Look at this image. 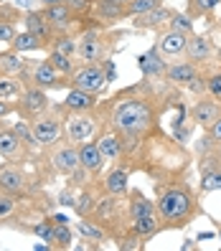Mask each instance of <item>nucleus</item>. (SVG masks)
Here are the masks:
<instances>
[{
  "instance_id": "nucleus-1",
  "label": "nucleus",
  "mask_w": 221,
  "mask_h": 251,
  "mask_svg": "<svg viewBox=\"0 0 221 251\" xmlns=\"http://www.w3.org/2000/svg\"><path fill=\"white\" fill-rule=\"evenodd\" d=\"M158 125V104L150 94H142L140 86L112 97L105 104V122L102 129L114 132L122 140L125 155H132L140 142L150 135Z\"/></svg>"
},
{
  "instance_id": "nucleus-2",
  "label": "nucleus",
  "mask_w": 221,
  "mask_h": 251,
  "mask_svg": "<svg viewBox=\"0 0 221 251\" xmlns=\"http://www.w3.org/2000/svg\"><path fill=\"white\" fill-rule=\"evenodd\" d=\"M155 213L160 218V228H183L198 213V201L196 193L183 178L181 180H168L160 185L158 183V201H155Z\"/></svg>"
},
{
  "instance_id": "nucleus-3",
  "label": "nucleus",
  "mask_w": 221,
  "mask_h": 251,
  "mask_svg": "<svg viewBox=\"0 0 221 251\" xmlns=\"http://www.w3.org/2000/svg\"><path fill=\"white\" fill-rule=\"evenodd\" d=\"M112 51V41L99 31H86L77 41V58L82 64H105Z\"/></svg>"
},
{
  "instance_id": "nucleus-4",
  "label": "nucleus",
  "mask_w": 221,
  "mask_h": 251,
  "mask_svg": "<svg viewBox=\"0 0 221 251\" xmlns=\"http://www.w3.org/2000/svg\"><path fill=\"white\" fill-rule=\"evenodd\" d=\"M69 81H71V86H79V89L102 94L110 79H107V71H105V66H102V64H82V66L74 69Z\"/></svg>"
},
{
  "instance_id": "nucleus-5",
  "label": "nucleus",
  "mask_w": 221,
  "mask_h": 251,
  "mask_svg": "<svg viewBox=\"0 0 221 251\" xmlns=\"http://www.w3.org/2000/svg\"><path fill=\"white\" fill-rule=\"evenodd\" d=\"M16 107H18V112L26 117V120H36V117L49 112L51 101H49L46 89H41V86H36V84H26V89L18 97V104Z\"/></svg>"
},
{
  "instance_id": "nucleus-6",
  "label": "nucleus",
  "mask_w": 221,
  "mask_h": 251,
  "mask_svg": "<svg viewBox=\"0 0 221 251\" xmlns=\"http://www.w3.org/2000/svg\"><path fill=\"white\" fill-rule=\"evenodd\" d=\"M94 132H97V120L92 117V112H71L64 122V135L74 145L86 142Z\"/></svg>"
},
{
  "instance_id": "nucleus-7",
  "label": "nucleus",
  "mask_w": 221,
  "mask_h": 251,
  "mask_svg": "<svg viewBox=\"0 0 221 251\" xmlns=\"http://www.w3.org/2000/svg\"><path fill=\"white\" fill-rule=\"evenodd\" d=\"M31 129H33V137L41 147H54L64 137V125L58 120H54V117H46V114L31 120Z\"/></svg>"
},
{
  "instance_id": "nucleus-8",
  "label": "nucleus",
  "mask_w": 221,
  "mask_h": 251,
  "mask_svg": "<svg viewBox=\"0 0 221 251\" xmlns=\"http://www.w3.org/2000/svg\"><path fill=\"white\" fill-rule=\"evenodd\" d=\"M51 168L56 173H61V175H74L82 168V162H79V145H74V142L58 145L56 150L51 152Z\"/></svg>"
},
{
  "instance_id": "nucleus-9",
  "label": "nucleus",
  "mask_w": 221,
  "mask_h": 251,
  "mask_svg": "<svg viewBox=\"0 0 221 251\" xmlns=\"http://www.w3.org/2000/svg\"><path fill=\"white\" fill-rule=\"evenodd\" d=\"M31 84L41 86V89H64V86H71L69 76H64V74H58L56 66L49 61V58H43V61L33 69V76H31Z\"/></svg>"
},
{
  "instance_id": "nucleus-10",
  "label": "nucleus",
  "mask_w": 221,
  "mask_h": 251,
  "mask_svg": "<svg viewBox=\"0 0 221 251\" xmlns=\"http://www.w3.org/2000/svg\"><path fill=\"white\" fill-rule=\"evenodd\" d=\"M183 56L188 58L191 64H196V66H206L209 61H214V43H211V38L203 36V33H191Z\"/></svg>"
},
{
  "instance_id": "nucleus-11",
  "label": "nucleus",
  "mask_w": 221,
  "mask_h": 251,
  "mask_svg": "<svg viewBox=\"0 0 221 251\" xmlns=\"http://www.w3.org/2000/svg\"><path fill=\"white\" fill-rule=\"evenodd\" d=\"M188 36H191V33L173 31V28H168V31H163V33L158 36L155 49L160 51V56H166V58L183 56V53H186V46H188Z\"/></svg>"
},
{
  "instance_id": "nucleus-12",
  "label": "nucleus",
  "mask_w": 221,
  "mask_h": 251,
  "mask_svg": "<svg viewBox=\"0 0 221 251\" xmlns=\"http://www.w3.org/2000/svg\"><path fill=\"white\" fill-rule=\"evenodd\" d=\"M26 150H28V147L18 137V132L0 122V155H3V160L16 162V160H21L26 155Z\"/></svg>"
},
{
  "instance_id": "nucleus-13",
  "label": "nucleus",
  "mask_w": 221,
  "mask_h": 251,
  "mask_svg": "<svg viewBox=\"0 0 221 251\" xmlns=\"http://www.w3.org/2000/svg\"><path fill=\"white\" fill-rule=\"evenodd\" d=\"M79 162H82V170H86L89 175H99L107 165V157L105 152L99 150L97 140H86L79 145Z\"/></svg>"
},
{
  "instance_id": "nucleus-14",
  "label": "nucleus",
  "mask_w": 221,
  "mask_h": 251,
  "mask_svg": "<svg viewBox=\"0 0 221 251\" xmlns=\"http://www.w3.org/2000/svg\"><path fill=\"white\" fill-rule=\"evenodd\" d=\"M170 8H166L163 3H160L158 8L147 10V13H140V16H132V25L140 28V31H160V25H168V21L173 18Z\"/></svg>"
},
{
  "instance_id": "nucleus-15",
  "label": "nucleus",
  "mask_w": 221,
  "mask_h": 251,
  "mask_svg": "<svg viewBox=\"0 0 221 251\" xmlns=\"http://www.w3.org/2000/svg\"><path fill=\"white\" fill-rule=\"evenodd\" d=\"M26 173L18 168V165H13V162H8V165L0 168V190L3 193H10V196H23L26 193Z\"/></svg>"
},
{
  "instance_id": "nucleus-16",
  "label": "nucleus",
  "mask_w": 221,
  "mask_h": 251,
  "mask_svg": "<svg viewBox=\"0 0 221 251\" xmlns=\"http://www.w3.org/2000/svg\"><path fill=\"white\" fill-rule=\"evenodd\" d=\"M166 79L175 86H191L198 79V66L191 64L188 58H181V61H173L166 66Z\"/></svg>"
},
{
  "instance_id": "nucleus-17",
  "label": "nucleus",
  "mask_w": 221,
  "mask_h": 251,
  "mask_svg": "<svg viewBox=\"0 0 221 251\" xmlns=\"http://www.w3.org/2000/svg\"><path fill=\"white\" fill-rule=\"evenodd\" d=\"M43 16L49 18L51 28L58 33H64L69 25H74V21H77V10H74L69 3H51L43 8Z\"/></svg>"
},
{
  "instance_id": "nucleus-18",
  "label": "nucleus",
  "mask_w": 221,
  "mask_h": 251,
  "mask_svg": "<svg viewBox=\"0 0 221 251\" xmlns=\"http://www.w3.org/2000/svg\"><path fill=\"white\" fill-rule=\"evenodd\" d=\"M191 120H193L201 129H209L216 120H219V114H221V104L211 97V99H198L193 107H191Z\"/></svg>"
},
{
  "instance_id": "nucleus-19",
  "label": "nucleus",
  "mask_w": 221,
  "mask_h": 251,
  "mask_svg": "<svg viewBox=\"0 0 221 251\" xmlns=\"http://www.w3.org/2000/svg\"><path fill=\"white\" fill-rule=\"evenodd\" d=\"M99 104V94L79 89V86H71L66 99H64V109L66 112H94Z\"/></svg>"
},
{
  "instance_id": "nucleus-20",
  "label": "nucleus",
  "mask_w": 221,
  "mask_h": 251,
  "mask_svg": "<svg viewBox=\"0 0 221 251\" xmlns=\"http://www.w3.org/2000/svg\"><path fill=\"white\" fill-rule=\"evenodd\" d=\"M102 190L112 198H120V196H127L130 193V170L127 168H112L105 180H102Z\"/></svg>"
},
{
  "instance_id": "nucleus-21",
  "label": "nucleus",
  "mask_w": 221,
  "mask_h": 251,
  "mask_svg": "<svg viewBox=\"0 0 221 251\" xmlns=\"http://www.w3.org/2000/svg\"><path fill=\"white\" fill-rule=\"evenodd\" d=\"M97 145H99V150L105 152L107 162H117V160L125 157L122 140L117 137L114 132H110V129H102V132H99V135H97Z\"/></svg>"
},
{
  "instance_id": "nucleus-22",
  "label": "nucleus",
  "mask_w": 221,
  "mask_h": 251,
  "mask_svg": "<svg viewBox=\"0 0 221 251\" xmlns=\"http://www.w3.org/2000/svg\"><path fill=\"white\" fill-rule=\"evenodd\" d=\"M138 66H140V71L145 74L147 79H160V76H166V61L160 58V51L153 46L147 53H142L140 58H138Z\"/></svg>"
},
{
  "instance_id": "nucleus-23",
  "label": "nucleus",
  "mask_w": 221,
  "mask_h": 251,
  "mask_svg": "<svg viewBox=\"0 0 221 251\" xmlns=\"http://www.w3.org/2000/svg\"><path fill=\"white\" fill-rule=\"evenodd\" d=\"M23 23H26V31L36 33L38 38H43V43H49L51 36H54V28L49 23V18L43 16V10H31L23 16Z\"/></svg>"
},
{
  "instance_id": "nucleus-24",
  "label": "nucleus",
  "mask_w": 221,
  "mask_h": 251,
  "mask_svg": "<svg viewBox=\"0 0 221 251\" xmlns=\"http://www.w3.org/2000/svg\"><path fill=\"white\" fill-rule=\"evenodd\" d=\"M155 213V203L147 201L140 190H130V201H127V216L132 218H142V216H153Z\"/></svg>"
},
{
  "instance_id": "nucleus-25",
  "label": "nucleus",
  "mask_w": 221,
  "mask_h": 251,
  "mask_svg": "<svg viewBox=\"0 0 221 251\" xmlns=\"http://www.w3.org/2000/svg\"><path fill=\"white\" fill-rule=\"evenodd\" d=\"M130 231L135 233V236H140V239L145 241V239H150V236H155L158 231H163V228H160V218H158V213H153V216L132 218V221H130Z\"/></svg>"
},
{
  "instance_id": "nucleus-26",
  "label": "nucleus",
  "mask_w": 221,
  "mask_h": 251,
  "mask_svg": "<svg viewBox=\"0 0 221 251\" xmlns=\"http://www.w3.org/2000/svg\"><path fill=\"white\" fill-rule=\"evenodd\" d=\"M97 18L102 23H117V21H122V18H130V13H127V5L102 3V0H97Z\"/></svg>"
},
{
  "instance_id": "nucleus-27",
  "label": "nucleus",
  "mask_w": 221,
  "mask_h": 251,
  "mask_svg": "<svg viewBox=\"0 0 221 251\" xmlns=\"http://www.w3.org/2000/svg\"><path fill=\"white\" fill-rule=\"evenodd\" d=\"M26 69V58H21L18 51H5L0 53V76H18Z\"/></svg>"
},
{
  "instance_id": "nucleus-28",
  "label": "nucleus",
  "mask_w": 221,
  "mask_h": 251,
  "mask_svg": "<svg viewBox=\"0 0 221 251\" xmlns=\"http://www.w3.org/2000/svg\"><path fill=\"white\" fill-rule=\"evenodd\" d=\"M46 43H43V38H38L36 33L31 31H23V33H16V38L10 41V49L18 51V53H26V51H36V49H43Z\"/></svg>"
},
{
  "instance_id": "nucleus-29",
  "label": "nucleus",
  "mask_w": 221,
  "mask_h": 251,
  "mask_svg": "<svg viewBox=\"0 0 221 251\" xmlns=\"http://www.w3.org/2000/svg\"><path fill=\"white\" fill-rule=\"evenodd\" d=\"M219 5H221V0H188L186 13L191 18H201V16H211Z\"/></svg>"
},
{
  "instance_id": "nucleus-30",
  "label": "nucleus",
  "mask_w": 221,
  "mask_h": 251,
  "mask_svg": "<svg viewBox=\"0 0 221 251\" xmlns=\"http://www.w3.org/2000/svg\"><path fill=\"white\" fill-rule=\"evenodd\" d=\"M74 58H77V56H69V53L54 51V49H51V53H49V61L56 66V71H58V74H64V76H71L74 69H77V64H74Z\"/></svg>"
},
{
  "instance_id": "nucleus-31",
  "label": "nucleus",
  "mask_w": 221,
  "mask_h": 251,
  "mask_svg": "<svg viewBox=\"0 0 221 251\" xmlns=\"http://www.w3.org/2000/svg\"><path fill=\"white\" fill-rule=\"evenodd\" d=\"M26 89V84L16 76H0V99H16Z\"/></svg>"
},
{
  "instance_id": "nucleus-32",
  "label": "nucleus",
  "mask_w": 221,
  "mask_h": 251,
  "mask_svg": "<svg viewBox=\"0 0 221 251\" xmlns=\"http://www.w3.org/2000/svg\"><path fill=\"white\" fill-rule=\"evenodd\" d=\"M97 198H94V193L92 190H82L79 193V198H77V203H74V208H77V213L82 216V218H89L94 211H97Z\"/></svg>"
},
{
  "instance_id": "nucleus-33",
  "label": "nucleus",
  "mask_w": 221,
  "mask_h": 251,
  "mask_svg": "<svg viewBox=\"0 0 221 251\" xmlns=\"http://www.w3.org/2000/svg\"><path fill=\"white\" fill-rule=\"evenodd\" d=\"M51 224H54V244H51V246L69 249V246H71V231H69V226H66V221L51 218Z\"/></svg>"
},
{
  "instance_id": "nucleus-34",
  "label": "nucleus",
  "mask_w": 221,
  "mask_h": 251,
  "mask_svg": "<svg viewBox=\"0 0 221 251\" xmlns=\"http://www.w3.org/2000/svg\"><path fill=\"white\" fill-rule=\"evenodd\" d=\"M77 228H79V233L84 236V239H89V241H105V239H107V231L99 228V226H94L89 218H82Z\"/></svg>"
},
{
  "instance_id": "nucleus-35",
  "label": "nucleus",
  "mask_w": 221,
  "mask_h": 251,
  "mask_svg": "<svg viewBox=\"0 0 221 251\" xmlns=\"http://www.w3.org/2000/svg\"><path fill=\"white\" fill-rule=\"evenodd\" d=\"M168 28L183 31V33H193V18H191L188 13H173V18L168 21Z\"/></svg>"
},
{
  "instance_id": "nucleus-36",
  "label": "nucleus",
  "mask_w": 221,
  "mask_h": 251,
  "mask_svg": "<svg viewBox=\"0 0 221 251\" xmlns=\"http://www.w3.org/2000/svg\"><path fill=\"white\" fill-rule=\"evenodd\" d=\"M18 208V196H10V193H3L0 190V221L10 218Z\"/></svg>"
},
{
  "instance_id": "nucleus-37",
  "label": "nucleus",
  "mask_w": 221,
  "mask_h": 251,
  "mask_svg": "<svg viewBox=\"0 0 221 251\" xmlns=\"http://www.w3.org/2000/svg\"><path fill=\"white\" fill-rule=\"evenodd\" d=\"M160 3H163V0H130V3H127V13L132 18V16H140V13H147V10L158 8Z\"/></svg>"
},
{
  "instance_id": "nucleus-38",
  "label": "nucleus",
  "mask_w": 221,
  "mask_h": 251,
  "mask_svg": "<svg viewBox=\"0 0 221 251\" xmlns=\"http://www.w3.org/2000/svg\"><path fill=\"white\" fill-rule=\"evenodd\" d=\"M219 188H221V170L201 175V190L203 193H211V190H219Z\"/></svg>"
},
{
  "instance_id": "nucleus-39",
  "label": "nucleus",
  "mask_w": 221,
  "mask_h": 251,
  "mask_svg": "<svg viewBox=\"0 0 221 251\" xmlns=\"http://www.w3.org/2000/svg\"><path fill=\"white\" fill-rule=\"evenodd\" d=\"M13 129L18 132V137L23 140V145H26V147H36V145H38V142H36V137H33V129H31V122H28V125H26V122H18V125L13 127Z\"/></svg>"
},
{
  "instance_id": "nucleus-40",
  "label": "nucleus",
  "mask_w": 221,
  "mask_h": 251,
  "mask_svg": "<svg viewBox=\"0 0 221 251\" xmlns=\"http://www.w3.org/2000/svg\"><path fill=\"white\" fill-rule=\"evenodd\" d=\"M54 51H61V53H69V56H77V41L71 36H61L56 43H54Z\"/></svg>"
},
{
  "instance_id": "nucleus-41",
  "label": "nucleus",
  "mask_w": 221,
  "mask_h": 251,
  "mask_svg": "<svg viewBox=\"0 0 221 251\" xmlns=\"http://www.w3.org/2000/svg\"><path fill=\"white\" fill-rule=\"evenodd\" d=\"M206 92H209V97H214V99H221V71L211 74V76L206 79Z\"/></svg>"
},
{
  "instance_id": "nucleus-42",
  "label": "nucleus",
  "mask_w": 221,
  "mask_h": 251,
  "mask_svg": "<svg viewBox=\"0 0 221 251\" xmlns=\"http://www.w3.org/2000/svg\"><path fill=\"white\" fill-rule=\"evenodd\" d=\"M33 233L38 236V239L49 241V244H54V224H51V221H41V224L33 228Z\"/></svg>"
},
{
  "instance_id": "nucleus-43",
  "label": "nucleus",
  "mask_w": 221,
  "mask_h": 251,
  "mask_svg": "<svg viewBox=\"0 0 221 251\" xmlns=\"http://www.w3.org/2000/svg\"><path fill=\"white\" fill-rule=\"evenodd\" d=\"M13 38H16V23L13 21H0V41L10 43Z\"/></svg>"
},
{
  "instance_id": "nucleus-44",
  "label": "nucleus",
  "mask_w": 221,
  "mask_h": 251,
  "mask_svg": "<svg viewBox=\"0 0 221 251\" xmlns=\"http://www.w3.org/2000/svg\"><path fill=\"white\" fill-rule=\"evenodd\" d=\"M206 137L211 140L214 147H221V114H219V120H216L209 129H206Z\"/></svg>"
},
{
  "instance_id": "nucleus-45",
  "label": "nucleus",
  "mask_w": 221,
  "mask_h": 251,
  "mask_svg": "<svg viewBox=\"0 0 221 251\" xmlns=\"http://www.w3.org/2000/svg\"><path fill=\"white\" fill-rule=\"evenodd\" d=\"M13 112H18V107L13 104L10 99H0V120H5V117L13 114Z\"/></svg>"
},
{
  "instance_id": "nucleus-46",
  "label": "nucleus",
  "mask_w": 221,
  "mask_h": 251,
  "mask_svg": "<svg viewBox=\"0 0 221 251\" xmlns=\"http://www.w3.org/2000/svg\"><path fill=\"white\" fill-rule=\"evenodd\" d=\"M66 3H69L74 10H86V8L92 5V0H66Z\"/></svg>"
},
{
  "instance_id": "nucleus-47",
  "label": "nucleus",
  "mask_w": 221,
  "mask_h": 251,
  "mask_svg": "<svg viewBox=\"0 0 221 251\" xmlns=\"http://www.w3.org/2000/svg\"><path fill=\"white\" fill-rule=\"evenodd\" d=\"M102 3H120V5H127L130 0H102Z\"/></svg>"
},
{
  "instance_id": "nucleus-48",
  "label": "nucleus",
  "mask_w": 221,
  "mask_h": 251,
  "mask_svg": "<svg viewBox=\"0 0 221 251\" xmlns=\"http://www.w3.org/2000/svg\"><path fill=\"white\" fill-rule=\"evenodd\" d=\"M51 3H66V0H43V5H51Z\"/></svg>"
},
{
  "instance_id": "nucleus-49",
  "label": "nucleus",
  "mask_w": 221,
  "mask_h": 251,
  "mask_svg": "<svg viewBox=\"0 0 221 251\" xmlns=\"http://www.w3.org/2000/svg\"><path fill=\"white\" fill-rule=\"evenodd\" d=\"M219 25H221V13H219Z\"/></svg>"
}]
</instances>
